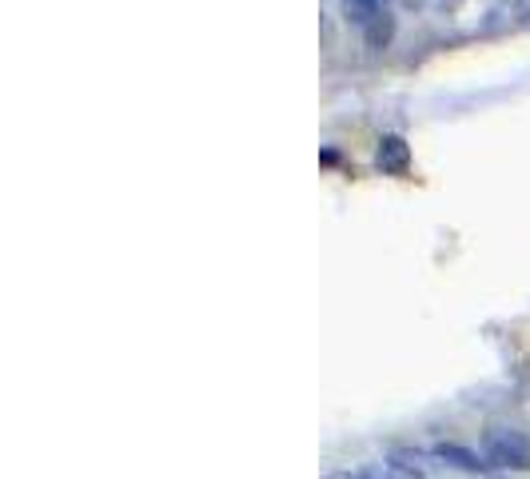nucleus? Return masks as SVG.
I'll return each mask as SVG.
<instances>
[{
    "instance_id": "obj_1",
    "label": "nucleus",
    "mask_w": 530,
    "mask_h": 479,
    "mask_svg": "<svg viewBox=\"0 0 530 479\" xmlns=\"http://www.w3.org/2000/svg\"><path fill=\"white\" fill-rule=\"evenodd\" d=\"M483 456H487V464H495V468H519V472H527L530 440L519 428H487V436H483Z\"/></svg>"
},
{
    "instance_id": "obj_5",
    "label": "nucleus",
    "mask_w": 530,
    "mask_h": 479,
    "mask_svg": "<svg viewBox=\"0 0 530 479\" xmlns=\"http://www.w3.org/2000/svg\"><path fill=\"white\" fill-rule=\"evenodd\" d=\"M423 4H427V8H451L455 0H423Z\"/></svg>"
},
{
    "instance_id": "obj_6",
    "label": "nucleus",
    "mask_w": 530,
    "mask_h": 479,
    "mask_svg": "<svg viewBox=\"0 0 530 479\" xmlns=\"http://www.w3.org/2000/svg\"><path fill=\"white\" fill-rule=\"evenodd\" d=\"M323 479H363V476H351V472H331V476H323Z\"/></svg>"
},
{
    "instance_id": "obj_7",
    "label": "nucleus",
    "mask_w": 530,
    "mask_h": 479,
    "mask_svg": "<svg viewBox=\"0 0 530 479\" xmlns=\"http://www.w3.org/2000/svg\"><path fill=\"white\" fill-rule=\"evenodd\" d=\"M379 4H383V0H379Z\"/></svg>"
},
{
    "instance_id": "obj_4",
    "label": "nucleus",
    "mask_w": 530,
    "mask_h": 479,
    "mask_svg": "<svg viewBox=\"0 0 530 479\" xmlns=\"http://www.w3.org/2000/svg\"><path fill=\"white\" fill-rule=\"evenodd\" d=\"M343 4V16L359 28V32H367V28H375L379 20H383V4L379 0H339Z\"/></svg>"
},
{
    "instance_id": "obj_2",
    "label": "nucleus",
    "mask_w": 530,
    "mask_h": 479,
    "mask_svg": "<svg viewBox=\"0 0 530 479\" xmlns=\"http://www.w3.org/2000/svg\"><path fill=\"white\" fill-rule=\"evenodd\" d=\"M435 460H443L447 468H459L467 476H483L487 472V456H479V452H471L463 444H439L435 448Z\"/></svg>"
},
{
    "instance_id": "obj_3",
    "label": "nucleus",
    "mask_w": 530,
    "mask_h": 479,
    "mask_svg": "<svg viewBox=\"0 0 530 479\" xmlns=\"http://www.w3.org/2000/svg\"><path fill=\"white\" fill-rule=\"evenodd\" d=\"M375 164H379L383 172H391V176H403L407 164H411L407 140H403V136H383V140H379V152H375Z\"/></svg>"
}]
</instances>
